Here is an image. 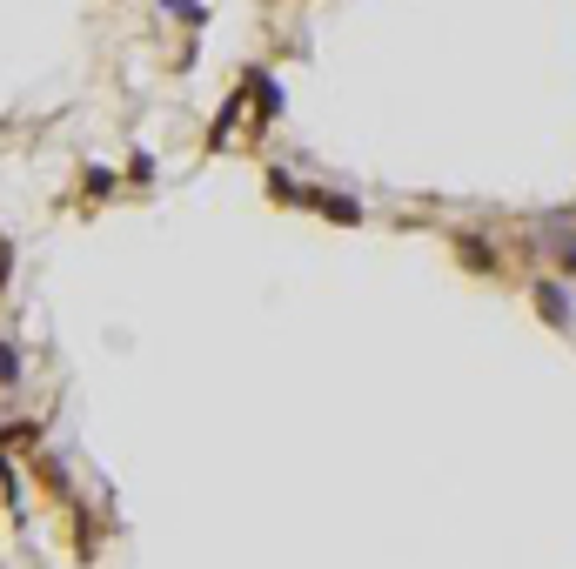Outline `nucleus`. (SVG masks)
<instances>
[{"instance_id": "nucleus-1", "label": "nucleus", "mask_w": 576, "mask_h": 569, "mask_svg": "<svg viewBox=\"0 0 576 569\" xmlns=\"http://www.w3.org/2000/svg\"><path fill=\"white\" fill-rule=\"evenodd\" d=\"M530 302H536V315H543L550 329H570V322H576V308H570V288L556 282V275H543V282L530 288Z\"/></svg>"}, {"instance_id": "nucleus-4", "label": "nucleus", "mask_w": 576, "mask_h": 569, "mask_svg": "<svg viewBox=\"0 0 576 569\" xmlns=\"http://www.w3.org/2000/svg\"><path fill=\"white\" fill-rule=\"evenodd\" d=\"M21 369V362H14V349H0V375H14Z\"/></svg>"}, {"instance_id": "nucleus-2", "label": "nucleus", "mask_w": 576, "mask_h": 569, "mask_svg": "<svg viewBox=\"0 0 576 569\" xmlns=\"http://www.w3.org/2000/svg\"><path fill=\"white\" fill-rule=\"evenodd\" d=\"M309 195H315V208H322V215H335L342 228H355V221H362V208H355V201H342V195H329V188H309Z\"/></svg>"}, {"instance_id": "nucleus-3", "label": "nucleus", "mask_w": 576, "mask_h": 569, "mask_svg": "<svg viewBox=\"0 0 576 569\" xmlns=\"http://www.w3.org/2000/svg\"><path fill=\"white\" fill-rule=\"evenodd\" d=\"M456 248H463V262H469V268H496V248H483L476 235H463Z\"/></svg>"}]
</instances>
